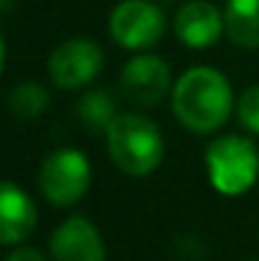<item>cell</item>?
<instances>
[{
  "instance_id": "cell-3",
  "label": "cell",
  "mask_w": 259,
  "mask_h": 261,
  "mask_svg": "<svg viewBox=\"0 0 259 261\" xmlns=\"http://www.w3.org/2000/svg\"><path fill=\"white\" fill-rule=\"evenodd\" d=\"M206 165L214 188L224 195L247 193L259 175L257 147L237 135L219 137L206 150Z\"/></svg>"
},
{
  "instance_id": "cell-14",
  "label": "cell",
  "mask_w": 259,
  "mask_h": 261,
  "mask_svg": "<svg viewBox=\"0 0 259 261\" xmlns=\"http://www.w3.org/2000/svg\"><path fill=\"white\" fill-rule=\"evenodd\" d=\"M239 122L249 129L259 135V84L249 87L242 99H239Z\"/></svg>"
},
{
  "instance_id": "cell-1",
  "label": "cell",
  "mask_w": 259,
  "mask_h": 261,
  "mask_svg": "<svg viewBox=\"0 0 259 261\" xmlns=\"http://www.w3.org/2000/svg\"><path fill=\"white\" fill-rule=\"evenodd\" d=\"M173 112L191 132H214L229 119L231 84L211 66L188 69L173 87Z\"/></svg>"
},
{
  "instance_id": "cell-13",
  "label": "cell",
  "mask_w": 259,
  "mask_h": 261,
  "mask_svg": "<svg viewBox=\"0 0 259 261\" xmlns=\"http://www.w3.org/2000/svg\"><path fill=\"white\" fill-rule=\"evenodd\" d=\"M8 107L18 119H36L49 107V91L33 82L18 84L8 94Z\"/></svg>"
},
{
  "instance_id": "cell-15",
  "label": "cell",
  "mask_w": 259,
  "mask_h": 261,
  "mask_svg": "<svg viewBox=\"0 0 259 261\" xmlns=\"http://www.w3.org/2000/svg\"><path fill=\"white\" fill-rule=\"evenodd\" d=\"M5 261H46L36 249H15L13 254H8Z\"/></svg>"
},
{
  "instance_id": "cell-8",
  "label": "cell",
  "mask_w": 259,
  "mask_h": 261,
  "mask_svg": "<svg viewBox=\"0 0 259 261\" xmlns=\"http://www.w3.org/2000/svg\"><path fill=\"white\" fill-rule=\"evenodd\" d=\"M51 254L56 261H104V244L91 221L72 216L54 231Z\"/></svg>"
},
{
  "instance_id": "cell-12",
  "label": "cell",
  "mask_w": 259,
  "mask_h": 261,
  "mask_svg": "<svg viewBox=\"0 0 259 261\" xmlns=\"http://www.w3.org/2000/svg\"><path fill=\"white\" fill-rule=\"evenodd\" d=\"M77 117L79 122L84 124L89 132L94 135H107V129L112 127V122L117 119L114 114V99H112V91L107 89H94L84 94L77 104Z\"/></svg>"
},
{
  "instance_id": "cell-5",
  "label": "cell",
  "mask_w": 259,
  "mask_h": 261,
  "mask_svg": "<svg viewBox=\"0 0 259 261\" xmlns=\"http://www.w3.org/2000/svg\"><path fill=\"white\" fill-rule=\"evenodd\" d=\"M112 38L125 48H148L160 41L166 31L163 10L150 0H122L109 18Z\"/></svg>"
},
{
  "instance_id": "cell-6",
  "label": "cell",
  "mask_w": 259,
  "mask_h": 261,
  "mask_svg": "<svg viewBox=\"0 0 259 261\" xmlns=\"http://www.w3.org/2000/svg\"><path fill=\"white\" fill-rule=\"evenodd\" d=\"M104 56L102 48L94 41L86 38H72L66 43H61L51 59H49V74L54 79V84L61 89H79L89 84L97 71L102 69Z\"/></svg>"
},
{
  "instance_id": "cell-11",
  "label": "cell",
  "mask_w": 259,
  "mask_h": 261,
  "mask_svg": "<svg viewBox=\"0 0 259 261\" xmlns=\"http://www.w3.org/2000/svg\"><path fill=\"white\" fill-rule=\"evenodd\" d=\"M226 36L244 48H259V0H229L224 10Z\"/></svg>"
},
{
  "instance_id": "cell-9",
  "label": "cell",
  "mask_w": 259,
  "mask_h": 261,
  "mask_svg": "<svg viewBox=\"0 0 259 261\" xmlns=\"http://www.w3.org/2000/svg\"><path fill=\"white\" fill-rule=\"evenodd\" d=\"M226 23L221 10L208 0H191L175 15V36L191 48H206L216 43Z\"/></svg>"
},
{
  "instance_id": "cell-4",
  "label": "cell",
  "mask_w": 259,
  "mask_h": 261,
  "mask_svg": "<svg viewBox=\"0 0 259 261\" xmlns=\"http://www.w3.org/2000/svg\"><path fill=\"white\" fill-rule=\"evenodd\" d=\"M89 177V163L79 150H56L38 170V188L49 203L72 205L86 193Z\"/></svg>"
},
{
  "instance_id": "cell-7",
  "label": "cell",
  "mask_w": 259,
  "mask_h": 261,
  "mask_svg": "<svg viewBox=\"0 0 259 261\" xmlns=\"http://www.w3.org/2000/svg\"><path fill=\"white\" fill-rule=\"evenodd\" d=\"M168 87H171V69L158 56H135L132 61H127L120 76V89L125 99L143 107L158 104L168 94Z\"/></svg>"
},
{
  "instance_id": "cell-10",
  "label": "cell",
  "mask_w": 259,
  "mask_h": 261,
  "mask_svg": "<svg viewBox=\"0 0 259 261\" xmlns=\"http://www.w3.org/2000/svg\"><path fill=\"white\" fill-rule=\"evenodd\" d=\"M0 218H3V233H0L3 246L20 244L36 228V205L20 188L5 182L0 190Z\"/></svg>"
},
{
  "instance_id": "cell-2",
  "label": "cell",
  "mask_w": 259,
  "mask_h": 261,
  "mask_svg": "<svg viewBox=\"0 0 259 261\" xmlns=\"http://www.w3.org/2000/svg\"><path fill=\"white\" fill-rule=\"evenodd\" d=\"M107 145L114 165L132 177L153 173L166 150L155 122L140 114H120L107 129Z\"/></svg>"
}]
</instances>
